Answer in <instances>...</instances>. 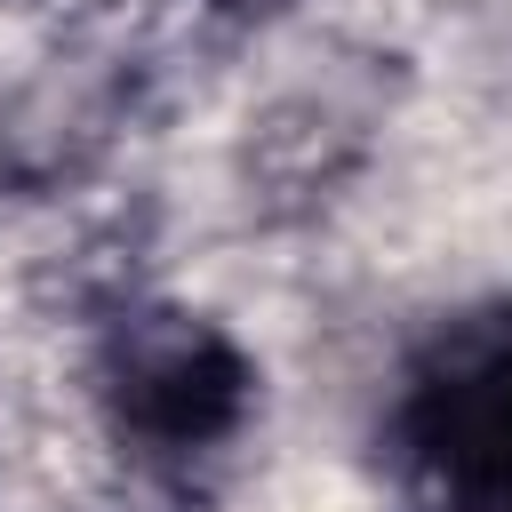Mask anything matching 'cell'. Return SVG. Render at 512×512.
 <instances>
[{"instance_id": "obj_1", "label": "cell", "mask_w": 512, "mask_h": 512, "mask_svg": "<svg viewBox=\"0 0 512 512\" xmlns=\"http://www.w3.org/2000/svg\"><path fill=\"white\" fill-rule=\"evenodd\" d=\"M104 400L144 456H200L240 432L256 400L248 352L200 312H136L104 352Z\"/></svg>"}, {"instance_id": "obj_2", "label": "cell", "mask_w": 512, "mask_h": 512, "mask_svg": "<svg viewBox=\"0 0 512 512\" xmlns=\"http://www.w3.org/2000/svg\"><path fill=\"white\" fill-rule=\"evenodd\" d=\"M208 8H224V16H272V8H288V0H208Z\"/></svg>"}]
</instances>
